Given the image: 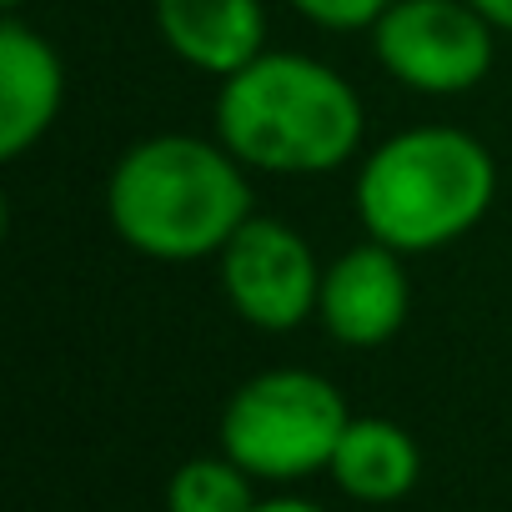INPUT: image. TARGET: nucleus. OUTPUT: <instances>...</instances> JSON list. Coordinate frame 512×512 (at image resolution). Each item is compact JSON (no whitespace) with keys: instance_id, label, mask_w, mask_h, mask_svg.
<instances>
[{"instance_id":"1","label":"nucleus","mask_w":512,"mask_h":512,"mask_svg":"<svg viewBox=\"0 0 512 512\" xmlns=\"http://www.w3.org/2000/svg\"><path fill=\"white\" fill-rule=\"evenodd\" d=\"M221 146L256 171L317 176L362 146V96L332 66L297 51H262L216 91Z\"/></svg>"},{"instance_id":"2","label":"nucleus","mask_w":512,"mask_h":512,"mask_svg":"<svg viewBox=\"0 0 512 512\" xmlns=\"http://www.w3.org/2000/svg\"><path fill=\"white\" fill-rule=\"evenodd\" d=\"M111 231L151 262L221 256L251 216V186L226 146L201 136H151L131 146L106 186Z\"/></svg>"},{"instance_id":"3","label":"nucleus","mask_w":512,"mask_h":512,"mask_svg":"<svg viewBox=\"0 0 512 512\" xmlns=\"http://www.w3.org/2000/svg\"><path fill=\"white\" fill-rule=\"evenodd\" d=\"M497 196L487 146L457 126H412L382 141L357 176V216L372 241L412 256L467 236Z\"/></svg>"},{"instance_id":"4","label":"nucleus","mask_w":512,"mask_h":512,"mask_svg":"<svg viewBox=\"0 0 512 512\" xmlns=\"http://www.w3.org/2000/svg\"><path fill=\"white\" fill-rule=\"evenodd\" d=\"M347 422L352 412L327 377L307 367H277L231 392L221 412V452L251 477L297 482L332 467Z\"/></svg>"},{"instance_id":"5","label":"nucleus","mask_w":512,"mask_h":512,"mask_svg":"<svg viewBox=\"0 0 512 512\" xmlns=\"http://www.w3.org/2000/svg\"><path fill=\"white\" fill-rule=\"evenodd\" d=\"M387 76L422 96H462L492 66V21L467 0H392L372 26Z\"/></svg>"},{"instance_id":"6","label":"nucleus","mask_w":512,"mask_h":512,"mask_svg":"<svg viewBox=\"0 0 512 512\" xmlns=\"http://www.w3.org/2000/svg\"><path fill=\"white\" fill-rule=\"evenodd\" d=\"M322 267L302 231L272 216H246L236 236L221 246V292L241 322L262 332H297L317 317Z\"/></svg>"},{"instance_id":"7","label":"nucleus","mask_w":512,"mask_h":512,"mask_svg":"<svg viewBox=\"0 0 512 512\" xmlns=\"http://www.w3.org/2000/svg\"><path fill=\"white\" fill-rule=\"evenodd\" d=\"M322 327L342 347H382L407 322V272L402 251L367 241L342 251L322 277Z\"/></svg>"},{"instance_id":"8","label":"nucleus","mask_w":512,"mask_h":512,"mask_svg":"<svg viewBox=\"0 0 512 512\" xmlns=\"http://www.w3.org/2000/svg\"><path fill=\"white\" fill-rule=\"evenodd\" d=\"M61 56L16 11L0 21V156H26L61 116Z\"/></svg>"},{"instance_id":"9","label":"nucleus","mask_w":512,"mask_h":512,"mask_svg":"<svg viewBox=\"0 0 512 512\" xmlns=\"http://www.w3.org/2000/svg\"><path fill=\"white\" fill-rule=\"evenodd\" d=\"M161 41L206 76H236L262 56V0H156Z\"/></svg>"},{"instance_id":"10","label":"nucleus","mask_w":512,"mask_h":512,"mask_svg":"<svg viewBox=\"0 0 512 512\" xmlns=\"http://www.w3.org/2000/svg\"><path fill=\"white\" fill-rule=\"evenodd\" d=\"M327 472L347 497H357L367 507H387L417 487L422 452H417L407 427H397L387 417H352Z\"/></svg>"},{"instance_id":"11","label":"nucleus","mask_w":512,"mask_h":512,"mask_svg":"<svg viewBox=\"0 0 512 512\" xmlns=\"http://www.w3.org/2000/svg\"><path fill=\"white\" fill-rule=\"evenodd\" d=\"M251 472L241 462L221 457H191L166 482V512H251Z\"/></svg>"},{"instance_id":"12","label":"nucleus","mask_w":512,"mask_h":512,"mask_svg":"<svg viewBox=\"0 0 512 512\" xmlns=\"http://www.w3.org/2000/svg\"><path fill=\"white\" fill-rule=\"evenodd\" d=\"M292 6L312 21V26H327V31H362V26H377L382 11L392 0H292Z\"/></svg>"},{"instance_id":"13","label":"nucleus","mask_w":512,"mask_h":512,"mask_svg":"<svg viewBox=\"0 0 512 512\" xmlns=\"http://www.w3.org/2000/svg\"><path fill=\"white\" fill-rule=\"evenodd\" d=\"M467 6H477L492 21V31H512V0H467Z\"/></svg>"},{"instance_id":"14","label":"nucleus","mask_w":512,"mask_h":512,"mask_svg":"<svg viewBox=\"0 0 512 512\" xmlns=\"http://www.w3.org/2000/svg\"><path fill=\"white\" fill-rule=\"evenodd\" d=\"M251 512H327V507H317L307 497H267V502H256Z\"/></svg>"},{"instance_id":"15","label":"nucleus","mask_w":512,"mask_h":512,"mask_svg":"<svg viewBox=\"0 0 512 512\" xmlns=\"http://www.w3.org/2000/svg\"><path fill=\"white\" fill-rule=\"evenodd\" d=\"M0 6H6V11H16V6H21V0H0Z\"/></svg>"}]
</instances>
